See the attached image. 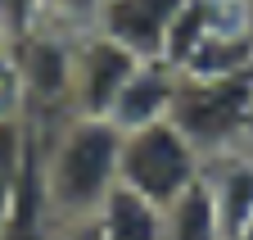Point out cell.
<instances>
[{"label": "cell", "instance_id": "cell-1", "mask_svg": "<svg viewBox=\"0 0 253 240\" xmlns=\"http://www.w3.org/2000/svg\"><path fill=\"white\" fill-rule=\"evenodd\" d=\"M41 127V172H45V195L54 222H77L95 218L109 191L118 186V154H122V132L109 118H32Z\"/></svg>", "mask_w": 253, "mask_h": 240}, {"label": "cell", "instance_id": "cell-2", "mask_svg": "<svg viewBox=\"0 0 253 240\" xmlns=\"http://www.w3.org/2000/svg\"><path fill=\"white\" fill-rule=\"evenodd\" d=\"M172 123L195 141L204 159L244 149L253 136V73L231 77H185L176 86Z\"/></svg>", "mask_w": 253, "mask_h": 240}, {"label": "cell", "instance_id": "cell-3", "mask_svg": "<svg viewBox=\"0 0 253 240\" xmlns=\"http://www.w3.org/2000/svg\"><path fill=\"white\" fill-rule=\"evenodd\" d=\"M204 177V154L195 149L172 118L149 123L136 132H122V154H118V182L131 186L136 195L154 204H172L181 191H190Z\"/></svg>", "mask_w": 253, "mask_h": 240}, {"label": "cell", "instance_id": "cell-4", "mask_svg": "<svg viewBox=\"0 0 253 240\" xmlns=\"http://www.w3.org/2000/svg\"><path fill=\"white\" fill-rule=\"evenodd\" d=\"M73 46H77V37L59 32L50 23H37L32 32L9 41L14 59H18V73H23V91H27V118H45V123L68 118Z\"/></svg>", "mask_w": 253, "mask_h": 240}, {"label": "cell", "instance_id": "cell-5", "mask_svg": "<svg viewBox=\"0 0 253 240\" xmlns=\"http://www.w3.org/2000/svg\"><path fill=\"white\" fill-rule=\"evenodd\" d=\"M140 59L118 46L109 32L90 27V32L77 37L73 46V100H68V113H82V118H109L126 77L136 73Z\"/></svg>", "mask_w": 253, "mask_h": 240}, {"label": "cell", "instance_id": "cell-6", "mask_svg": "<svg viewBox=\"0 0 253 240\" xmlns=\"http://www.w3.org/2000/svg\"><path fill=\"white\" fill-rule=\"evenodd\" d=\"M185 0H104L100 32H109L118 46H126L136 59H163L168 32Z\"/></svg>", "mask_w": 253, "mask_h": 240}, {"label": "cell", "instance_id": "cell-7", "mask_svg": "<svg viewBox=\"0 0 253 240\" xmlns=\"http://www.w3.org/2000/svg\"><path fill=\"white\" fill-rule=\"evenodd\" d=\"M176 86H181V68H172L168 59H140L136 73L122 86L109 123L118 132H136V127H149V123H163V118H172Z\"/></svg>", "mask_w": 253, "mask_h": 240}, {"label": "cell", "instance_id": "cell-8", "mask_svg": "<svg viewBox=\"0 0 253 240\" xmlns=\"http://www.w3.org/2000/svg\"><path fill=\"white\" fill-rule=\"evenodd\" d=\"M204 186L221 213L226 240L240 236L253 222V149H226V154L204 159Z\"/></svg>", "mask_w": 253, "mask_h": 240}, {"label": "cell", "instance_id": "cell-9", "mask_svg": "<svg viewBox=\"0 0 253 240\" xmlns=\"http://www.w3.org/2000/svg\"><path fill=\"white\" fill-rule=\"evenodd\" d=\"M95 231L100 240H163V204L118 182L95 213Z\"/></svg>", "mask_w": 253, "mask_h": 240}, {"label": "cell", "instance_id": "cell-10", "mask_svg": "<svg viewBox=\"0 0 253 240\" xmlns=\"http://www.w3.org/2000/svg\"><path fill=\"white\" fill-rule=\"evenodd\" d=\"M163 240H226V227H221V213L204 177L163 208Z\"/></svg>", "mask_w": 253, "mask_h": 240}, {"label": "cell", "instance_id": "cell-11", "mask_svg": "<svg viewBox=\"0 0 253 240\" xmlns=\"http://www.w3.org/2000/svg\"><path fill=\"white\" fill-rule=\"evenodd\" d=\"M23 154H27V123L23 118H0V231H5L9 204H14V186L23 172Z\"/></svg>", "mask_w": 253, "mask_h": 240}, {"label": "cell", "instance_id": "cell-12", "mask_svg": "<svg viewBox=\"0 0 253 240\" xmlns=\"http://www.w3.org/2000/svg\"><path fill=\"white\" fill-rule=\"evenodd\" d=\"M100 9H104V0H41V23L59 27L68 37H82L100 23Z\"/></svg>", "mask_w": 253, "mask_h": 240}, {"label": "cell", "instance_id": "cell-13", "mask_svg": "<svg viewBox=\"0 0 253 240\" xmlns=\"http://www.w3.org/2000/svg\"><path fill=\"white\" fill-rule=\"evenodd\" d=\"M0 118H27V91H23V73L14 50H0Z\"/></svg>", "mask_w": 253, "mask_h": 240}, {"label": "cell", "instance_id": "cell-14", "mask_svg": "<svg viewBox=\"0 0 253 240\" xmlns=\"http://www.w3.org/2000/svg\"><path fill=\"white\" fill-rule=\"evenodd\" d=\"M0 23H5L9 41L32 32V27L41 23V0H0Z\"/></svg>", "mask_w": 253, "mask_h": 240}, {"label": "cell", "instance_id": "cell-15", "mask_svg": "<svg viewBox=\"0 0 253 240\" xmlns=\"http://www.w3.org/2000/svg\"><path fill=\"white\" fill-rule=\"evenodd\" d=\"M45 240H100V231H95V218H77V222H54Z\"/></svg>", "mask_w": 253, "mask_h": 240}, {"label": "cell", "instance_id": "cell-16", "mask_svg": "<svg viewBox=\"0 0 253 240\" xmlns=\"http://www.w3.org/2000/svg\"><path fill=\"white\" fill-rule=\"evenodd\" d=\"M231 240H253V222H249V227H244L240 236H231Z\"/></svg>", "mask_w": 253, "mask_h": 240}, {"label": "cell", "instance_id": "cell-17", "mask_svg": "<svg viewBox=\"0 0 253 240\" xmlns=\"http://www.w3.org/2000/svg\"><path fill=\"white\" fill-rule=\"evenodd\" d=\"M0 50H9V32H5V23H0Z\"/></svg>", "mask_w": 253, "mask_h": 240}, {"label": "cell", "instance_id": "cell-18", "mask_svg": "<svg viewBox=\"0 0 253 240\" xmlns=\"http://www.w3.org/2000/svg\"><path fill=\"white\" fill-rule=\"evenodd\" d=\"M249 54H253V9H249Z\"/></svg>", "mask_w": 253, "mask_h": 240}, {"label": "cell", "instance_id": "cell-19", "mask_svg": "<svg viewBox=\"0 0 253 240\" xmlns=\"http://www.w3.org/2000/svg\"><path fill=\"white\" fill-rule=\"evenodd\" d=\"M249 149H253V141H249Z\"/></svg>", "mask_w": 253, "mask_h": 240}, {"label": "cell", "instance_id": "cell-20", "mask_svg": "<svg viewBox=\"0 0 253 240\" xmlns=\"http://www.w3.org/2000/svg\"><path fill=\"white\" fill-rule=\"evenodd\" d=\"M249 141H253V136H249Z\"/></svg>", "mask_w": 253, "mask_h": 240}]
</instances>
